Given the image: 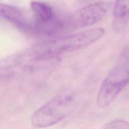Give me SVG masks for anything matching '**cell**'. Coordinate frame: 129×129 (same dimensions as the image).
<instances>
[{"mask_svg":"<svg viewBox=\"0 0 129 129\" xmlns=\"http://www.w3.org/2000/svg\"><path fill=\"white\" fill-rule=\"evenodd\" d=\"M128 24V0H116L113 10V28L123 31Z\"/></svg>","mask_w":129,"mask_h":129,"instance_id":"8992f818","label":"cell"},{"mask_svg":"<svg viewBox=\"0 0 129 129\" xmlns=\"http://www.w3.org/2000/svg\"><path fill=\"white\" fill-rule=\"evenodd\" d=\"M0 17L24 31H27L30 24L20 9L8 4L0 3Z\"/></svg>","mask_w":129,"mask_h":129,"instance_id":"5b68a950","label":"cell"},{"mask_svg":"<svg viewBox=\"0 0 129 129\" xmlns=\"http://www.w3.org/2000/svg\"><path fill=\"white\" fill-rule=\"evenodd\" d=\"M103 129H129V125L126 121L115 120L106 125Z\"/></svg>","mask_w":129,"mask_h":129,"instance_id":"ba28073f","label":"cell"},{"mask_svg":"<svg viewBox=\"0 0 129 129\" xmlns=\"http://www.w3.org/2000/svg\"><path fill=\"white\" fill-rule=\"evenodd\" d=\"M30 6L36 16L35 22L45 23L55 18V15L54 10L48 4L34 0L30 3Z\"/></svg>","mask_w":129,"mask_h":129,"instance_id":"52a82bcc","label":"cell"},{"mask_svg":"<svg viewBox=\"0 0 129 129\" xmlns=\"http://www.w3.org/2000/svg\"><path fill=\"white\" fill-rule=\"evenodd\" d=\"M110 9L105 2H97L74 11L66 20L67 28L81 29L92 26L103 20Z\"/></svg>","mask_w":129,"mask_h":129,"instance_id":"277c9868","label":"cell"},{"mask_svg":"<svg viewBox=\"0 0 129 129\" xmlns=\"http://www.w3.org/2000/svg\"><path fill=\"white\" fill-rule=\"evenodd\" d=\"M128 48L120 54L117 64L103 80L97 96V105L104 108L110 105L128 83Z\"/></svg>","mask_w":129,"mask_h":129,"instance_id":"7a4b0ae2","label":"cell"},{"mask_svg":"<svg viewBox=\"0 0 129 129\" xmlns=\"http://www.w3.org/2000/svg\"><path fill=\"white\" fill-rule=\"evenodd\" d=\"M74 106V94L69 92L60 93L34 112L31 118V124L37 128L54 125L69 116Z\"/></svg>","mask_w":129,"mask_h":129,"instance_id":"3957f363","label":"cell"},{"mask_svg":"<svg viewBox=\"0 0 129 129\" xmlns=\"http://www.w3.org/2000/svg\"><path fill=\"white\" fill-rule=\"evenodd\" d=\"M105 33L103 28H95L48 40L34 48L33 56L43 60L75 51L97 42Z\"/></svg>","mask_w":129,"mask_h":129,"instance_id":"6da1fadb","label":"cell"}]
</instances>
